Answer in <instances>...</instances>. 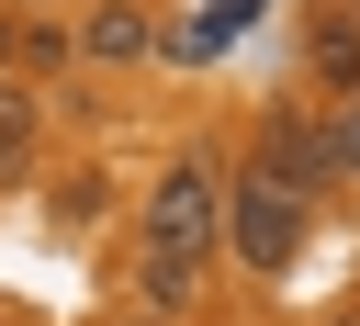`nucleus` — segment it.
Listing matches in <instances>:
<instances>
[{
  "instance_id": "7",
  "label": "nucleus",
  "mask_w": 360,
  "mask_h": 326,
  "mask_svg": "<svg viewBox=\"0 0 360 326\" xmlns=\"http://www.w3.org/2000/svg\"><path fill=\"white\" fill-rule=\"evenodd\" d=\"M79 56V34L56 22V11H11V79H45V67H68Z\"/></svg>"
},
{
  "instance_id": "5",
  "label": "nucleus",
  "mask_w": 360,
  "mask_h": 326,
  "mask_svg": "<svg viewBox=\"0 0 360 326\" xmlns=\"http://www.w3.org/2000/svg\"><path fill=\"white\" fill-rule=\"evenodd\" d=\"M79 56H90V67H135V56H146V0H90Z\"/></svg>"
},
{
  "instance_id": "6",
  "label": "nucleus",
  "mask_w": 360,
  "mask_h": 326,
  "mask_svg": "<svg viewBox=\"0 0 360 326\" xmlns=\"http://www.w3.org/2000/svg\"><path fill=\"white\" fill-rule=\"evenodd\" d=\"M34 146H45V101H34V79H11V67H0V180H22V169H34Z\"/></svg>"
},
{
  "instance_id": "9",
  "label": "nucleus",
  "mask_w": 360,
  "mask_h": 326,
  "mask_svg": "<svg viewBox=\"0 0 360 326\" xmlns=\"http://www.w3.org/2000/svg\"><path fill=\"white\" fill-rule=\"evenodd\" d=\"M101 202H112V180H101V169H79V180H56V214H68V225H79V214H101Z\"/></svg>"
},
{
  "instance_id": "1",
  "label": "nucleus",
  "mask_w": 360,
  "mask_h": 326,
  "mask_svg": "<svg viewBox=\"0 0 360 326\" xmlns=\"http://www.w3.org/2000/svg\"><path fill=\"white\" fill-rule=\"evenodd\" d=\"M304 236H315V191L304 180H281V169H236L225 180V247H236V270H292L304 259Z\"/></svg>"
},
{
  "instance_id": "11",
  "label": "nucleus",
  "mask_w": 360,
  "mask_h": 326,
  "mask_svg": "<svg viewBox=\"0 0 360 326\" xmlns=\"http://www.w3.org/2000/svg\"><path fill=\"white\" fill-rule=\"evenodd\" d=\"M0 11H68V0H0Z\"/></svg>"
},
{
  "instance_id": "3",
  "label": "nucleus",
  "mask_w": 360,
  "mask_h": 326,
  "mask_svg": "<svg viewBox=\"0 0 360 326\" xmlns=\"http://www.w3.org/2000/svg\"><path fill=\"white\" fill-rule=\"evenodd\" d=\"M259 169H281V180H304V191H338V146H326V124H315V112H270Z\"/></svg>"
},
{
  "instance_id": "12",
  "label": "nucleus",
  "mask_w": 360,
  "mask_h": 326,
  "mask_svg": "<svg viewBox=\"0 0 360 326\" xmlns=\"http://www.w3.org/2000/svg\"><path fill=\"white\" fill-rule=\"evenodd\" d=\"M0 67H11V11H0Z\"/></svg>"
},
{
  "instance_id": "10",
  "label": "nucleus",
  "mask_w": 360,
  "mask_h": 326,
  "mask_svg": "<svg viewBox=\"0 0 360 326\" xmlns=\"http://www.w3.org/2000/svg\"><path fill=\"white\" fill-rule=\"evenodd\" d=\"M326 146H338V180H360V90L338 101V124H326Z\"/></svg>"
},
{
  "instance_id": "4",
  "label": "nucleus",
  "mask_w": 360,
  "mask_h": 326,
  "mask_svg": "<svg viewBox=\"0 0 360 326\" xmlns=\"http://www.w3.org/2000/svg\"><path fill=\"white\" fill-rule=\"evenodd\" d=\"M191 292H202V259H180V247H135V304H146V326H180Z\"/></svg>"
},
{
  "instance_id": "2",
  "label": "nucleus",
  "mask_w": 360,
  "mask_h": 326,
  "mask_svg": "<svg viewBox=\"0 0 360 326\" xmlns=\"http://www.w3.org/2000/svg\"><path fill=\"white\" fill-rule=\"evenodd\" d=\"M135 236H146V247H180V259H202V247L225 236V180H214L202 157H169V169L146 180V202H135Z\"/></svg>"
},
{
  "instance_id": "8",
  "label": "nucleus",
  "mask_w": 360,
  "mask_h": 326,
  "mask_svg": "<svg viewBox=\"0 0 360 326\" xmlns=\"http://www.w3.org/2000/svg\"><path fill=\"white\" fill-rule=\"evenodd\" d=\"M315 79H326L338 101L360 90V22H315Z\"/></svg>"
}]
</instances>
